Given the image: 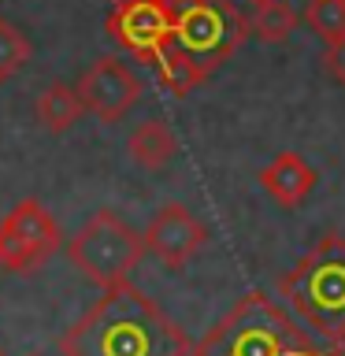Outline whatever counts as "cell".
<instances>
[{
    "label": "cell",
    "instance_id": "23",
    "mask_svg": "<svg viewBox=\"0 0 345 356\" xmlns=\"http://www.w3.org/2000/svg\"><path fill=\"white\" fill-rule=\"evenodd\" d=\"M0 356H4V349H0Z\"/></svg>",
    "mask_w": 345,
    "mask_h": 356
},
{
    "label": "cell",
    "instance_id": "13",
    "mask_svg": "<svg viewBox=\"0 0 345 356\" xmlns=\"http://www.w3.org/2000/svg\"><path fill=\"white\" fill-rule=\"evenodd\" d=\"M245 26H249L252 38H260L267 44H282L297 30V11L289 8V0H252Z\"/></svg>",
    "mask_w": 345,
    "mask_h": 356
},
{
    "label": "cell",
    "instance_id": "22",
    "mask_svg": "<svg viewBox=\"0 0 345 356\" xmlns=\"http://www.w3.org/2000/svg\"><path fill=\"white\" fill-rule=\"evenodd\" d=\"M234 4H238V0H234ZM249 4H252V0H249Z\"/></svg>",
    "mask_w": 345,
    "mask_h": 356
},
{
    "label": "cell",
    "instance_id": "16",
    "mask_svg": "<svg viewBox=\"0 0 345 356\" xmlns=\"http://www.w3.org/2000/svg\"><path fill=\"white\" fill-rule=\"evenodd\" d=\"M305 22L327 44H334L345 33V0H312L305 11Z\"/></svg>",
    "mask_w": 345,
    "mask_h": 356
},
{
    "label": "cell",
    "instance_id": "17",
    "mask_svg": "<svg viewBox=\"0 0 345 356\" xmlns=\"http://www.w3.org/2000/svg\"><path fill=\"white\" fill-rule=\"evenodd\" d=\"M323 67L334 74V82L345 89V33L334 44H327V52H323Z\"/></svg>",
    "mask_w": 345,
    "mask_h": 356
},
{
    "label": "cell",
    "instance_id": "7",
    "mask_svg": "<svg viewBox=\"0 0 345 356\" xmlns=\"http://www.w3.org/2000/svg\"><path fill=\"white\" fill-rule=\"evenodd\" d=\"M108 38L152 63L175 41V0H122L111 4Z\"/></svg>",
    "mask_w": 345,
    "mask_h": 356
},
{
    "label": "cell",
    "instance_id": "24",
    "mask_svg": "<svg viewBox=\"0 0 345 356\" xmlns=\"http://www.w3.org/2000/svg\"><path fill=\"white\" fill-rule=\"evenodd\" d=\"M312 356H319V353H312Z\"/></svg>",
    "mask_w": 345,
    "mask_h": 356
},
{
    "label": "cell",
    "instance_id": "11",
    "mask_svg": "<svg viewBox=\"0 0 345 356\" xmlns=\"http://www.w3.org/2000/svg\"><path fill=\"white\" fill-rule=\"evenodd\" d=\"M127 152L141 171H163L178 156V138H175L171 122L149 119L141 127H134V134L127 138Z\"/></svg>",
    "mask_w": 345,
    "mask_h": 356
},
{
    "label": "cell",
    "instance_id": "3",
    "mask_svg": "<svg viewBox=\"0 0 345 356\" xmlns=\"http://www.w3.org/2000/svg\"><path fill=\"white\" fill-rule=\"evenodd\" d=\"M193 349L200 356H312V341L275 300L245 293Z\"/></svg>",
    "mask_w": 345,
    "mask_h": 356
},
{
    "label": "cell",
    "instance_id": "6",
    "mask_svg": "<svg viewBox=\"0 0 345 356\" xmlns=\"http://www.w3.org/2000/svg\"><path fill=\"white\" fill-rule=\"evenodd\" d=\"M60 241L63 234L56 227L52 211L41 200L26 197L0 219V267L30 275L49 264L52 252H60Z\"/></svg>",
    "mask_w": 345,
    "mask_h": 356
},
{
    "label": "cell",
    "instance_id": "19",
    "mask_svg": "<svg viewBox=\"0 0 345 356\" xmlns=\"http://www.w3.org/2000/svg\"><path fill=\"white\" fill-rule=\"evenodd\" d=\"M186 356H200V353H197V349H189V353H186Z\"/></svg>",
    "mask_w": 345,
    "mask_h": 356
},
{
    "label": "cell",
    "instance_id": "18",
    "mask_svg": "<svg viewBox=\"0 0 345 356\" xmlns=\"http://www.w3.org/2000/svg\"><path fill=\"white\" fill-rule=\"evenodd\" d=\"M330 356H345V345H334V349H330Z\"/></svg>",
    "mask_w": 345,
    "mask_h": 356
},
{
    "label": "cell",
    "instance_id": "8",
    "mask_svg": "<svg viewBox=\"0 0 345 356\" xmlns=\"http://www.w3.org/2000/svg\"><path fill=\"white\" fill-rule=\"evenodd\" d=\"M78 97L100 122H119L141 100V82L119 56H100L78 74Z\"/></svg>",
    "mask_w": 345,
    "mask_h": 356
},
{
    "label": "cell",
    "instance_id": "5",
    "mask_svg": "<svg viewBox=\"0 0 345 356\" xmlns=\"http://www.w3.org/2000/svg\"><path fill=\"white\" fill-rule=\"evenodd\" d=\"M245 11L234 0H175V44L211 74L245 41Z\"/></svg>",
    "mask_w": 345,
    "mask_h": 356
},
{
    "label": "cell",
    "instance_id": "15",
    "mask_svg": "<svg viewBox=\"0 0 345 356\" xmlns=\"http://www.w3.org/2000/svg\"><path fill=\"white\" fill-rule=\"evenodd\" d=\"M30 56H33L30 38L15 26V22L0 19V82H11V78L30 63Z\"/></svg>",
    "mask_w": 345,
    "mask_h": 356
},
{
    "label": "cell",
    "instance_id": "2",
    "mask_svg": "<svg viewBox=\"0 0 345 356\" xmlns=\"http://www.w3.org/2000/svg\"><path fill=\"white\" fill-rule=\"evenodd\" d=\"M278 293L330 345H345V238L323 234L294 264Z\"/></svg>",
    "mask_w": 345,
    "mask_h": 356
},
{
    "label": "cell",
    "instance_id": "21",
    "mask_svg": "<svg viewBox=\"0 0 345 356\" xmlns=\"http://www.w3.org/2000/svg\"><path fill=\"white\" fill-rule=\"evenodd\" d=\"M26 356H38V353H26Z\"/></svg>",
    "mask_w": 345,
    "mask_h": 356
},
{
    "label": "cell",
    "instance_id": "10",
    "mask_svg": "<svg viewBox=\"0 0 345 356\" xmlns=\"http://www.w3.org/2000/svg\"><path fill=\"white\" fill-rule=\"evenodd\" d=\"M316 167H312L305 156L297 152H278L271 163L260 171V186L264 193L275 200L278 208H297L305 204L312 197V189H316Z\"/></svg>",
    "mask_w": 345,
    "mask_h": 356
},
{
    "label": "cell",
    "instance_id": "4",
    "mask_svg": "<svg viewBox=\"0 0 345 356\" xmlns=\"http://www.w3.org/2000/svg\"><path fill=\"white\" fill-rule=\"evenodd\" d=\"M141 256H145V238L111 208H100L97 216H89L74 238L67 241V260L82 271V278H89L100 289L127 282L138 271Z\"/></svg>",
    "mask_w": 345,
    "mask_h": 356
},
{
    "label": "cell",
    "instance_id": "9",
    "mask_svg": "<svg viewBox=\"0 0 345 356\" xmlns=\"http://www.w3.org/2000/svg\"><path fill=\"white\" fill-rule=\"evenodd\" d=\"M141 238H145V252H152L160 264L186 267L200 249H204L208 227L186 204H163L152 216L149 230H145Z\"/></svg>",
    "mask_w": 345,
    "mask_h": 356
},
{
    "label": "cell",
    "instance_id": "20",
    "mask_svg": "<svg viewBox=\"0 0 345 356\" xmlns=\"http://www.w3.org/2000/svg\"><path fill=\"white\" fill-rule=\"evenodd\" d=\"M111 4H122V0H111Z\"/></svg>",
    "mask_w": 345,
    "mask_h": 356
},
{
    "label": "cell",
    "instance_id": "12",
    "mask_svg": "<svg viewBox=\"0 0 345 356\" xmlns=\"http://www.w3.org/2000/svg\"><path fill=\"white\" fill-rule=\"evenodd\" d=\"M33 115H38V122L49 134H67L78 119L86 115V104H82V97H78L74 86L52 82V86L41 89L38 104H33Z\"/></svg>",
    "mask_w": 345,
    "mask_h": 356
},
{
    "label": "cell",
    "instance_id": "1",
    "mask_svg": "<svg viewBox=\"0 0 345 356\" xmlns=\"http://www.w3.org/2000/svg\"><path fill=\"white\" fill-rule=\"evenodd\" d=\"M193 341L138 286L115 282L60 334L63 356H186Z\"/></svg>",
    "mask_w": 345,
    "mask_h": 356
},
{
    "label": "cell",
    "instance_id": "14",
    "mask_svg": "<svg viewBox=\"0 0 345 356\" xmlns=\"http://www.w3.org/2000/svg\"><path fill=\"white\" fill-rule=\"evenodd\" d=\"M152 63H156V74H160V82H163L167 89H171L175 97H186V93H193V89H197V86L208 78V71H204V67H197V63L189 60V56H186L182 49H178L175 41L167 44V49H163L160 56H156Z\"/></svg>",
    "mask_w": 345,
    "mask_h": 356
}]
</instances>
